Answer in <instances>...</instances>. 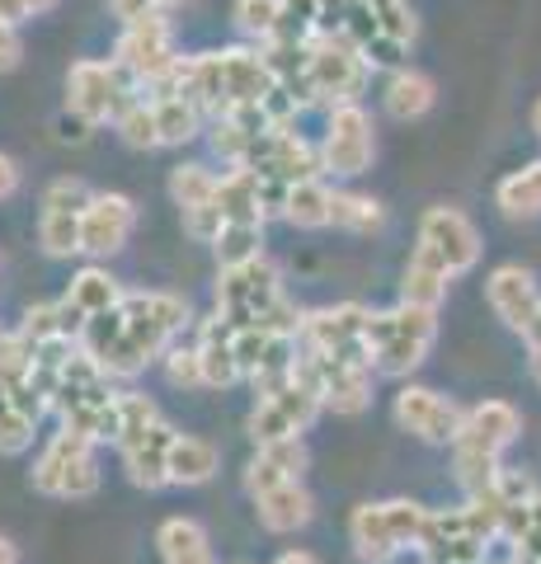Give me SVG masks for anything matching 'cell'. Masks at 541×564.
Returning <instances> with one entry per match:
<instances>
[{
	"instance_id": "836d02e7",
	"label": "cell",
	"mask_w": 541,
	"mask_h": 564,
	"mask_svg": "<svg viewBox=\"0 0 541 564\" xmlns=\"http://www.w3.org/2000/svg\"><path fill=\"white\" fill-rule=\"evenodd\" d=\"M33 429H39V423L24 414V404L14 400V391L6 381H0V456L29 452L33 447Z\"/></svg>"
},
{
	"instance_id": "4dcf8cb0",
	"label": "cell",
	"mask_w": 541,
	"mask_h": 564,
	"mask_svg": "<svg viewBox=\"0 0 541 564\" xmlns=\"http://www.w3.org/2000/svg\"><path fill=\"white\" fill-rule=\"evenodd\" d=\"M329 203H335V188L325 180H306V184L292 188L283 217L292 226H302V231H321V226H329Z\"/></svg>"
},
{
	"instance_id": "1f68e13d",
	"label": "cell",
	"mask_w": 541,
	"mask_h": 564,
	"mask_svg": "<svg viewBox=\"0 0 541 564\" xmlns=\"http://www.w3.org/2000/svg\"><path fill=\"white\" fill-rule=\"evenodd\" d=\"M381 221H387V212L368 193H335V203H329V226H339V231L372 236L381 231Z\"/></svg>"
},
{
	"instance_id": "d6a6232c",
	"label": "cell",
	"mask_w": 541,
	"mask_h": 564,
	"mask_svg": "<svg viewBox=\"0 0 541 564\" xmlns=\"http://www.w3.org/2000/svg\"><path fill=\"white\" fill-rule=\"evenodd\" d=\"M155 122H161V147H184L203 132V109L194 99H161L155 104Z\"/></svg>"
},
{
	"instance_id": "681fc988",
	"label": "cell",
	"mask_w": 541,
	"mask_h": 564,
	"mask_svg": "<svg viewBox=\"0 0 541 564\" xmlns=\"http://www.w3.org/2000/svg\"><path fill=\"white\" fill-rule=\"evenodd\" d=\"M20 20H29V6H24V0H0V24H14V29H20Z\"/></svg>"
},
{
	"instance_id": "f6af8a7d",
	"label": "cell",
	"mask_w": 541,
	"mask_h": 564,
	"mask_svg": "<svg viewBox=\"0 0 541 564\" xmlns=\"http://www.w3.org/2000/svg\"><path fill=\"white\" fill-rule=\"evenodd\" d=\"M109 10H113V20H123V29L137 20H151V14H165L161 0H109Z\"/></svg>"
},
{
	"instance_id": "7bdbcfd3",
	"label": "cell",
	"mask_w": 541,
	"mask_h": 564,
	"mask_svg": "<svg viewBox=\"0 0 541 564\" xmlns=\"http://www.w3.org/2000/svg\"><path fill=\"white\" fill-rule=\"evenodd\" d=\"M184 231L203 240V245H217V236L226 231V217H221V207L217 203H207V207H194V212H184Z\"/></svg>"
},
{
	"instance_id": "f546056e",
	"label": "cell",
	"mask_w": 541,
	"mask_h": 564,
	"mask_svg": "<svg viewBox=\"0 0 541 564\" xmlns=\"http://www.w3.org/2000/svg\"><path fill=\"white\" fill-rule=\"evenodd\" d=\"M495 203H499L504 217H513V221L541 217V161H528L522 170L504 174L499 188H495Z\"/></svg>"
},
{
	"instance_id": "4fadbf2b",
	"label": "cell",
	"mask_w": 541,
	"mask_h": 564,
	"mask_svg": "<svg viewBox=\"0 0 541 564\" xmlns=\"http://www.w3.org/2000/svg\"><path fill=\"white\" fill-rule=\"evenodd\" d=\"M377 155V137H372V118L363 104H344V109H329V128L321 141V161L325 170H335L339 180H354L372 165Z\"/></svg>"
},
{
	"instance_id": "e575fe53",
	"label": "cell",
	"mask_w": 541,
	"mask_h": 564,
	"mask_svg": "<svg viewBox=\"0 0 541 564\" xmlns=\"http://www.w3.org/2000/svg\"><path fill=\"white\" fill-rule=\"evenodd\" d=\"M217 174L207 165H180L170 174V198L180 203V212H194V207H207L217 203Z\"/></svg>"
},
{
	"instance_id": "83f0119b",
	"label": "cell",
	"mask_w": 541,
	"mask_h": 564,
	"mask_svg": "<svg viewBox=\"0 0 541 564\" xmlns=\"http://www.w3.org/2000/svg\"><path fill=\"white\" fill-rule=\"evenodd\" d=\"M221 470V452L207 437L180 433L170 447V485H207Z\"/></svg>"
},
{
	"instance_id": "11a10c76",
	"label": "cell",
	"mask_w": 541,
	"mask_h": 564,
	"mask_svg": "<svg viewBox=\"0 0 541 564\" xmlns=\"http://www.w3.org/2000/svg\"><path fill=\"white\" fill-rule=\"evenodd\" d=\"M532 377H537V386H541V348L532 352Z\"/></svg>"
},
{
	"instance_id": "7402d4cb",
	"label": "cell",
	"mask_w": 541,
	"mask_h": 564,
	"mask_svg": "<svg viewBox=\"0 0 541 564\" xmlns=\"http://www.w3.org/2000/svg\"><path fill=\"white\" fill-rule=\"evenodd\" d=\"M198 358H203V386L226 391L240 381V362H236V325H226L221 315L198 325Z\"/></svg>"
},
{
	"instance_id": "ab89813d",
	"label": "cell",
	"mask_w": 541,
	"mask_h": 564,
	"mask_svg": "<svg viewBox=\"0 0 541 564\" xmlns=\"http://www.w3.org/2000/svg\"><path fill=\"white\" fill-rule=\"evenodd\" d=\"M20 339H24L29 348H43V344H52V339H72V334H66V321H62V302L29 306L24 325H20ZM76 344H80V339H76Z\"/></svg>"
},
{
	"instance_id": "4316f807",
	"label": "cell",
	"mask_w": 541,
	"mask_h": 564,
	"mask_svg": "<svg viewBox=\"0 0 541 564\" xmlns=\"http://www.w3.org/2000/svg\"><path fill=\"white\" fill-rule=\"evenodd\" d=\"M217 207L226 226H264V207H259V174L236 165L231 174H221L217 184Z\"/></svg>"
},
{
	"instance_id": "484cf974",
	"label": "cell",
	"mask_w": 541,
	"mask_h": 564,
	"mask_svg": "<svg viewBox=\"0 0 541 564\" xmlns=\"http://www.w3.org/2000/svg\"><path fill=\"white\" fill-rule=\"evenodd\" d=\"M66 302H72L85 321H95V315H109L128 302V292L118 288V278L109 269H99V263H90V269H80L72 278V288H66Z\"/></svg>"
},
{
	"instance_id": "d6986e66",
	"label": "cell",
	"mask_w": 541,
	"mask_h": 564,
	"mask_svg": "<svg viewBox=\"0 0 541 564\" xmlns=\"http://www.w3.org/2000/svg\"><path fill=\"white\" fill-rule=\"evenodd\" d=\"M174 437H180V433H174L170 423L161 419L151 433L137 437V443L118 447L128 480H132L137 489H165V485H170V447H174Z\"/></svg>"
},
{
	"instance_id": "ee69618b",
	"label": "cell",
	"mask_w": 541,
	"mask_h": 564,
	"mask_svg": "<svg viewBox=\"0 0 541 564\" xmlns=\"http://www.w3.org/2000/svg\"><path fill=\"white\" fill-rule=\"evenodd\" d=\"M292 188H296V184L264 180V174H259V207H264V221H269V217H283V212H288V198H292Z\"/></svg>"
},
{
	"instance_id": "816d5d0a",
	"label": "cell",
	"mask_w": 541,
	"mask_h": 564,
	"mask_svg": "<svg viewBox=\"0 0 541 564\" xmlns=\"http://www.w3.org/2000/svg\"><path fill=\"white\" fill-rule=\"evenodd\" d=\"M0 564H20V551H14L10 536H0Z\"/></svg>"
},
{
	"instance_id": "db71d44e",
	"label": "cell",
	"mask_w": 541,
	"mask_h": 564,
	"mask_svg": "<svg viewBox=\"0 0 541 564\" xmlns=\"http://www.w3.org/2000/svg\"><path fill=\"white\" fill-rule=\"evenodd\" d=\"M24 6H29V14H47L57 0H24Z\"/></svg>"
},
{
	"instance_id": "52a82bcc",
	"label": "cell",
	"mask_w": 541,
	"mask_h": 564,
	"mask_svg": "<svg viewBox=\"0 0 541 564\" xmlns=\"http://www.w3.org/2000/svg\"><path fill=\"white\" fill-rule=\"evenodd\" d=\"M368 57L348 43V39H311V95L316 104L329 109H344V104H358V95L368 90Z\"/></svg>"
},
{
	"instance_id": "f1b7e54d",
	"label": "cell",
	"mask_w": 541,
	"mask_h": 564,
	"mask_svg": "<svg viewBox=\"0 0 541 564\" xmlns=\"http://www.w3.org/2000/svg\"><path fill=\"white\" fill-rule=\"evenodd\" d=\"M433 99H439V90H433V80L424 70H414V66L391 70V80H387V113L391 118H400V122L424 118L433 109Z\"/></svg>"
},
{
	"instance_id": "f35d334b",
	"label": "cell",
	"mask_w": 541,
	"mask_h": 564,
	"mask_svg": "<svg viewBox=\"0 0 541 564\" xmlns=\"http://www.w3.org/2000/svg\"><path fill=\"white\" fill-rule=\"evenodd\" d=\"M118 132L132 151H151L161 147V122H155V104L151 99H132L123 113H118Z\"/></svg>"
},
{
	"instance_id": "c3c4849f",
	"label": "cell",
	"mask_w": 541,
	"mask_h": 564,
	"mask_svg": "<svg viewBox=\"0 0 541 564\" xmlns=\"http://www.w3.org/2000/svg\"><path fill=\"white\" fill-rule=\"evenodd\" d=\"M14 188H20V165H14L10 155H0V203H6Z\"/></svg>"
},
{
	"instance_id": "8fae6325",
	"label": "cell",
	"mask_w": 541,
	"mask_h": 564,
	"mask_svg": "<svg viewBox=\"0 0 541 564\" xmlns=\"http://www.w3.org/2000/svg\"><path fill=\"white\" fill-rule=\"evenodd\" d=\"M132 104V90L123 80V70L113 62H76L72 76H66V109H72L85 128H99V122H118Z\"/></svg>"
},
{
	"instance_id": "9f6ffc18",
	"label": "cell",
	"mask_w": 541,
	"mask_h": 564,
	"mask_svg": "<svg viewBox=\"0 0 541 564\" xmlns=\"http://www.w3.org/2000/svg\"><path fill=\"white\" fill-rule=\"evenodd\" d=\"M532 128H537V137H541V99L532 104Z\"/></svg>"
},
{
	"instance_id": "7dc6e473",
	"label": "cell",
	"mask_w": 541,
	"mask_h": 564,
	"mask_svg": "<svg viewBox=\"0 0 541 564\" xmlns=\"http://www.w3.org/2000/svg\"><path fill=\"white\" fill-rule=\"evenodd\" d=\"M20 57H24L20 29H14V24H0V76H6V70H14V66H20Z\"/></svg>"
},
{
	"instance_id": "74e56055",
	"label": "cell",
	"mask_w": 541,
	"mask_h": 564,
	"mask_svg": "<svg viewBox=\"0 0 541 564\" xmlns=\"http://www.w3.org/2000/svg\"><path fill=\"white\" fill-rule=\"evenodd\" d=\"M278 20H283V0H236V29L255 43H273Z\"/></svg>"
},
{
	"instance_id": "f5cc1de1",
	"label": "cell",
	"mask_w": 541,
	"mask_h": 564,
	"mask_svg": "<svg viewBox=\"0 0 541 564\" xmlns=\"http://www.w3.org/2000/svg\"><path fill=\"white\" fill-rule=\"evenodd\" d=\"M522 339H528V352H537V348H541V315H537V321H532V329H528V334H522Z\"/></svg>"
},
{
	"instance_id": "8992f818",
	"label": "cell",
	"mask_w": 541,
	"mask_h": 564,
	"mask_svg": "<svg viewBox=\"0 0 541 564\" xmlns=\"http://www.w3.org/2000/svg\"><path fill=\"white\" fill-rule=\"evenodd\" d=\"M278 296H283V282H278V269L264 254L240 263V269H221L217 278V315L236 329L259 325Z\"/></svg>"
},
{
	"instance_id": "5bb4252c",
	"label": "cell",
	"mask_w": 541,
	"mask_h": 564,
	"mask_svg": "<svg viewBox=\"0 0 541 564\" xmlns=\"http://www.w3.org/2000/svg\"><path fill=\"white\" fill-rule=\"evenodd\" d=\"M174 62H180V52H174V33H170L165 14H151V20L128 24L123 39H118V47H113V66L123 70V76H132L137 85H151Z\"/></svg>"
},
{
	"instance_id": "6f0895ef",
	"label": "cell",
	"mask_w": 541,
	"mask_h": 564,
	"mask_svg": "<svg viewBox=\"0 0 541 564\" xmlns=\"http://www.w3.org/2000/svg\"><path fill=\"white\" fill-rule=\"evenodd\" d=\"M170 6H180V0H161V10H170Z\"/></svg>"
},
{
	"instance_id": "9c48e42d",
	"label": "cell",
	"mask_w": 541,
	"mask_h": 564,
	"mask_svg": "<svg viewBox=\"0 0 541 564\" xmlns=\"http://www.w3.org/2000/svg\"><path fill=\"white\" fill-rule=\"evenodd\" d=\"M325 410L321 391L302 377H292L283 391L273 395H259L255 414H250V437L255 447H269V443H288V437H302L311 423H316V414Z\"/></svg>"
},
{
	"instance_id": "b9f144b4",
	"label": "cell",
	"mask_w": 541,
	"mask_h": 564,
	"mask_svg": "<svg viewBox=\"0 0 541 564\" xmlns=\"http://www.w3.org/2000/svg\"><path fill=\"white\" fill-rule=\"evenodd\" d=\"M513 545V564H541V494L528 503V518H522Z\"/></svg>"
},
{
	"instance_id": "277c9868",
	"label": "cell",
	"mask_w": 541,
	"mask_h": 564,
	"mask_svg": "<svg viewBox=\"0 0 541 564\" xmlns=\"http://www.w3.org/2000/svg\"><path fill=\"white\" fill-rule=\"evenodd\" d=\"M429 508L414 499H391V503H358L348 513V541H354V555L368 564H387L400 551H419V536H424Z\"/></svg>"
},
{
	"instance_id": "44dd1931",
	"label": "cell",
	"mask_w": 541,
	"mask_h": 564,
	"mask_svg": "<svg viewBox=\"0 0 541 564\" xmlns=\"http://www.w3.org/2000/svg\"><path fill=\"white\" fill-rule=\"evenodd\" d=\"M221 76H226V99H231V109L236 104H259L278 85L264 52H250V47H221Z\"/></svg>"
},
{
	"instance_id": "8d00e7d4",
	"label": "cell",
	"mask_w": 541,
	"mask_h": 564,
	"mask_svg": "<svg viewBox=\"0 0 541 564\" xmlns=\"http://www.w3.org/2000/svg\"><path fill=\"white\" fill-rule=\"evenodd\" d=\"M118 419H123V429H118L113 447H128V443H137V437L151 433L155 423H161V410H155L151 395H142V391H118Z\"/></svg>"
},
{
	"instance_id": "e0dca14e",
	"label": "cell",
	"mask_w": 541,
	"mask_h": 564,
	"mask_svg": "<svg viewBox=\"0 0 541 564\" xmlns=\"http://www.w3.org/2000/svg\"><path fill=\"white\" fill-rule=\"evenodd\" d=\"M485 302H490V311L513 334H528L532 321L541 315V288H537L532 269H522V263H499V269L485 278Z\"/></svg>"
},
{
	"instance_id": "f907efd6",
	"label": "cell",
	"mask_w": 541,
	"mask_h": 564,
	"mask_svg": "<svg viewBox=\"0 0 541 564\" xmlns=\"http://www.w3.org/2000/svg\"><path fill=\"white\" fill-rule=\"evenodd\" d=\"M273 564H321V560L311 555V551H288V555H278Z\"/></svg>"
},
{
	"instance_id": "603a6c76",
	"label": "cell",
	"mask_w": 541,
	"mask_h": 564,
	"mask_svg": "<svg viewBox=\"0 0 541 564\" xmlns=\"http://www.w3.org/2000/svg\"><path fill=\"white\" fill-rule=\"evenodd\" d=\"M255 518L264 532L273 536H288V532H302V527L316 518V499L306 494V485H283V489H269L255 499Z\"/></svg>"
},
{
	"instance_id": "7a4b0ae2",
	"label": "cell",
	"mask_w": 541,
	"mask_h": 564,
	"mask_svg": "<svg viewBox=\"0 0 541 564\" xmlns=\"http://www.w3.org/2000/svg\"><path fill=\"white\" fill-rule=\"evenodd\" d=\"M518 433H522V414L509 400H485L476 410H466L462 433L452 443V462H457V480L466 494L495 485V475L504 470L499 456L518 443Z\"/></svg>"
},
{
	"instance_id": "ffe728a7",
	"label": "cell",
	"mask_w": 541,
	"mask_h": 564,
	"mask_svg": "<svg viewBox=\"0 0 541 564\" xmlns=\"http://www.w3.org/2000/svg\"><path fill=\"white\" fill-rule=\"evenodd\" d=\"M302 470H306V447H302V437H288V443H269V447L255 452V462H250V470H246V489H250V499H259V494H269V489L296 485V480H302Z\"/></svg>"
},
{
	"instance_id": "5b68a950",
	"label": "cell",
	"mask_w": 541,
	"mask_h": 564,
	"mask_svg": "<svg viewBox=\"0 0 541 564\" xmlns=\"http://www.w3.org/2000/svg\"><path fill=\"white\" fill-rule=\"evenodd\" d=\"M29 480L47 499H90L99 494V462H95V443L80 433L57 429L43 443L39 462H33Z\"/></svg>"
},
{
	"instance_id": "bcb514c9",
	"label": "cell",
	"mask_w": 541,
	"mask_h": 564,
	"mask_svg": "<svg viewBox=\"0 0 541 564\" xmlns=\"http://www.w3.org/2000/svg\"><path fill=\"white\" fill-rule=\"evenodd\" d=\"M363 57H368V66H372V70H377V66L400 70V57H405V47H400L396 39H377V43L363 47Z\"/></svg>"
},
{
	"instance_id": "2e32d148",
	"label": "cell",
	"mask_w": 541,
	"mask_h": 564,
	"mask_svg": "<svg viewBox=\"0 0 541 564\" xmlns=\"http://www.w3.org/2000/svg\"><path fill=\"white\" fill-rule=\"evenodd\" d=\"M419 245H429V250L447 263L452 278L476 269L480 250H485L476 221H470L466 212H457V207H429L424 217H419Z\"/></svg>"
},
{
	"instance_id": "9a60e30c",
	"label": "cell",
	"mask_w": 541,
	"mask_h": 564,
	"mask_svg": "<svg viewBox=\"0 0 541 564\" xmlns=\"http://www.w3.org/2000/svg\"><path fill=\"white\" fill-rule=\"evenodd\" d=\"M462 419H466V410H457L447 395L429 391V386H400L396 391V423L405 433H414L419 443L452 447L462 433Z\"/></svg>"
},
{
	"instance_id": "cb8c5ba5",
	"label": "cell",
	"mask_w": 541,
	"mask_h": 564,
	"mask_svg": "<svg viewBox=\"0 0 541 564\" xmlns=\"http://www.w3.org/2000/svg\"><path fill=\"white\" fill-rule=\"evenodd\" d=\"M447 263L429 250V245H414V254L405 263V278H400V302H410V306H429V311H439V302L447 296Z\"/></svg>"
},
{
	"instance_id": "ba28073f",
	"label": "cell",
	"mask_w": 541,
	"mask_h": 564,
	"mask_svg": "<svg viewBox=\"0 0 541 564\" xmlns=\"http://www.w3.org/2000/svg\"><path fill=\"white\" fill-rule=\"evenodd\" d=\"M368 321L372 311L358 302H339L325 311H306L296 344L321 358H348V362H368ZM372 367V362H368Z\"/></svg>"
},
{
	"instance_id": "7c38bea8",
	"label": "cell",
	"mask_w": 541,
	"mask_h": 564,
	"mask_svg": "<svg viewBox=\"0 0 541 564\" xmlns=\"http://www.w3.org/2000/svg\"><path fill=\"white\" fill-rule=\"evenodd\" d=\"M95 193L80 180H52L43 193V212H39V245L52 259H72L80 254V221Z\"/></svg>"
},
{
	"instance_id": "30bf717a",
	"label": "cell",
	"mask_w": 541,
	"mask_h": 564,
	"mask_svg": "<svg viewBox=\"0 0 541 564\" xmlns=\"http://www.w3.org/2000/svg\"><path fill=\"white\" fill-rule=\"evenodd\" d=\"M302 348V344H296ZM296 377L311 381L325 400V410L335 414H363L372 404V367L348 362V358H321V352H296Z\"/></svg>"
},
{
	"instance_id": "d4e9b609",
	"label": "cell",
	"mask_w": 541,
	"mask_h": 564,
	"mask_svg": "<svg viewBox=\"0 0 541 564\" xmlns=\"http://www.w3.org/2000/svg\"><path fill=\"white\" fill-rule=\"evenodd\" d=\"M155 545H161V564H217L213 541L194 518H165L161 532H155Z\"/></svg>"
},
{
	"instance_id": "d590c367",
	"label": "cell",
	"mask_w": 541,
	"mask_h": 564,
	"mask_svg": "<svg viewBox=\"0 0 541 564\" xmlns=\"http://www.w3.org/2000/svg\"><path fill=\"white\" fill-rule=\"evenodd\" d=\"M213 250H217L221 269H240V263L264 254V226H226Z\"/></svg>"
},
{
	"instance_id": "6da1fadb",
	"label": "cell",
	"mask_w": 541,
	"mask_h": 564,
	"mask_svg": "<svg viewBox=\"0 0 541 564\" xmlns=\"http://www.w3.org/2000/svg\"><path fill=\"white\" fill-rule=\"evenodd\" d=\"M188 325V302L174 292H128V302L95 315L80 334V348L104 367V377H137L147 362L165 358L174 334Z\"/></svg>"
},
{
	"instance_id": "3957f363",
	"label": "cell",
	"mask_w": 541,
	"mask_h": 564,
	"mask_svg": "<svg viewBox=\"0 0 541 564\" xmlns=\"http://www.w3.org/2000/svg\"><path fill=\"white\" fill-rule=\"evenodd\" d=\"M439 339V311L400 302L391 311H372L368 321V362L377 377H410L429 358Z\"/></svg>"
},
{
	"instance_id": "60d3db41",
	"label": "cell",
	"mask_w": 541,
	"mask_h": 564,
	"mask_svg": "<svg viewBox=\"0 0 541 564\" xmlns=\"http://www.w3.org/2000/svg\"><path fill=\"white\" fill-rule=\"evenodd\" d=\"M165 381L170 386H203V358H198V344H170L165 348Z\"/></svg>"
},
{
	"instance_id": "ac0fdd59",
	"label": "cell",
	"mask_w": 541,
	"mask_h": 564,
	"mask_svg": "<svg viewBox=\"0 0 541 564\" xmlns=\"http://www.w3.org/2000/svg\"><path fill=\"white\" fill-rule=\"evenodd\" d=\"M132 226H137L132 198H123V193H95L80 221V254H90V259L118 254L128 245Z\"/></svg>"
}]
</instances>
